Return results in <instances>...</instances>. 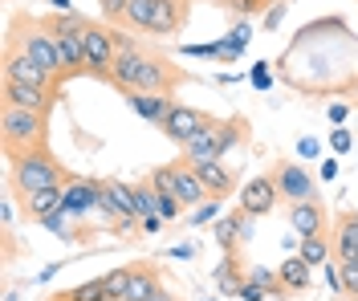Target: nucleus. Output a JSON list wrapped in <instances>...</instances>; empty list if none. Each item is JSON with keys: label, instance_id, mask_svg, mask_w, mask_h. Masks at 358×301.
<instances>
[{"label": "nucleus", "instance_id": "39448f33", "mask_svg": "<svg viewBox=\"0 0 358 301\" xmlns=\"http://www.w3.org/2000/svg\"><path fill=\"white\" fill-rule=\"evenodd\" d=\"M0 73L8 78V82H24V86H41V90H53V94H62L66 90V82L57 78V73H49L45 66H37L24 49H13V45H4V66H0Z\"/></svg>", "mask_w": 358, "mask_h": 301}, {"label": "nucleus", "instance_id": "f704fd0d", "mask_svg": "<svg viewBox=\"0 0 358 301\" xmlns=\"http://www.w3.org/2000/svg\"><path fill=\"white\" fill-rule=\"evenodd\" d=\"M330 142H334V151H338V155L355 147V139H350V131H334V135H330Z\"/></svg>", "mask_w": 358, "mask_h": 301}, {"label": "nucleus", "instance_id": "c9c22d12", "mask_svg": "<svg viewBox=\"0 0 358 301\" xmlns=\"http://www.w3.org/2000/svg\"><path fill=\"white\" fill-rule=\"evenodd\" d=\"M147 301H183V298H179V293H171L167 285H159V289H155V293H151Z\"/></svg>", "mask_w": 358, "mask_h": 301}, {"label": "nucleus", "instance_id": "9d476101", "mask_svg": "<svg viewBox=\"0 0 358 301\" xmlns=\"http://www.w3.org/2000/svg\"><path fill=\"white\" fill-rule=\"evenodd\" d=\"M0 90H4L0 102H8V106H24V110H41V115H53V106H57V98H62V94H53V90L24 86V82H8V78H4Z\"/></svg>", "mask_w": 358, "mask_h": 301}, {"label": "nucleus", "instance_id": "aec40b11", "mask_svg": "<svg viewBox=\"0 0 358 301\" xmlns=\"http://www.w3.org/2000/svg\"><path fill=\"white\" fill-rule=\"evenodd\" d=\"M334 256H338V260H358V216H355V212L338 216V228H334Z\"/></svg>", "mask_w": 358, "mask_h": 301}, {"label": "nucleus", "instance_id": "20e7f679", "mask_svg": "<svg viewBox=\"0 0 358 301\" xmlns=\"http://www.w3.org/2000/svg\"><path fill=\"white\" fill-rule=\"evenodd\" d=\"M82 45H86V78H98V82H110V66L114 53H118V41H114V24H86L82 33Z\"/></svg>", "mask_w": 358, "mask_h": 301}, {"label": "nucleus", "instance_id": "a878e982", "mask_svg": "<svg viewBox=\"0 0 358 301\" xmlns=\"http://www.w3.org/2000/svg\"><path fill=\"white\" fill-rule=\"evenodd\" d=\"M151 184H155L159 196H179V187H176V167L171 163H163V167H155L151 175H147Z\"/></svg>", "mask_w": 358, "mask_h": 301}, {"label": "nucleus", "instance_id": "bb28decb", "mask_svg": "<svg viewBox=\"0 0 358 301\" xmlns=\"http://www.w3.org/2000/svg\"><path fill=\"white\" fill-rule=\"evenodd\" d=\"M273 4H281V0H224V8H232L236 17H257V13H265Z\"/></svg>", "mask_w": 358, "mask_h": 301}, {"label": "nucleus", "instance_id": "f8f14e48", "mask_svg": "<svg viewBox=\"0 0 358 301\" xmlns=\"http://www.w3.org/2000/svg\"><path fill=\"white\" fill-rule=\"evenodd\" d=\"M66 208H69V216H90L94 208H102V179H82V175H69V184H66Z\"/></svg>", "mask_w": 358, "mask_h": 301}, {"label": "nucleus", "instance_id": "4c0bfd02", "mask_svg": "<svg viewBox=\"0 0 358 301\" xmlns=\"http://www.w3.org/2000/svg\"><path fill=\"white\" fill-rule=\"evenodd\" d=\"M297 151H301V155L310 159V155H317V142H313V139H301V147H297Z\"/></svg>", "mask_w": 358, "mask_h": 301}, {"label": "nucleus", "instance_id": "b1692460", "mask_svg": "<svg viewBox=\"0 0 358 301\" xmlns=\"http://www.w3.org/2000/svg\"><path fill=\"white\" fill-rule=\"evenodd\" d=\"M134 212H138V220H143V216H159V191H155L151 179L134 184Z\"/></svg>", "mask_w": 358, "mask_h": 301}, {"label": "nucleus", "instance_id": "4be33fe9", "mask_svg": "<svg viewBox=\"0 0 358 301\" xmlns=\"http://www.w3.org/2000/svg\"><path fill=\"white\" fill-rule=\"evenodd\" d=\"M155 13H159V0H131L122 24H131L138 33H151V29H155Z\"/></svg>", "mask_w": 358, "mask_h": 301}, {"label": "nucleus", "instance_id": "1a4fd4ad", "mask_svg": "<svg viewBox=\"0 0 358 301\" xmlns=\"http://www.w3.org/2000/svg\"><path fill=\"white\" fill-rule=\"evenodd\" d=\"M212 236H216V244L224 249V256H241V244L252 236V216L241 212V208L228 212V216H220V220L212 224Z\"/></svg>", "mask_w": 358, "mask_h": 301}, {"label": "nucleus", "instance_id": "6e6552de", "mask_svg": "<svg viewBox=\"0 0 358 301\" xmlns=\"http://www.w3.org/2000/svg\"><path fill=\"white\" fill-rule=\"evenodd\" d=\"M241 212H248L252 220H261V216H268V212L281 204V191H277V184H273V175H257V179H248L245 187H241Z\"/></svg>", "mask_w": 358, "mask_h": 301}, {"label": "nucleus", "instance_id": "e433bc0d", "mask_svg": "<svg viewBox=\"0 0 358 301\" xmlns=\"http://www.w3.org/2000/svg\"><path fill=\"white\" fill-rule=\"evenodd\" d=\"M163 224H167L163 216H143V232H159Z\"/></svg>", "mask_w": 358, "mask_h": 301}, {"label": "nucleus", "instance_id": "58836bf2", "mask_svg": "<svg viewBox=\"0 0 358 301\" xmlns=\"http://www.w3.org/2000/svg\"><path fill=\"white\" fill-rule=\"evenodd\" d=\"M49 4H53L57 13H73V8H69V0H49Z\"/></svg>", "mask_w": 358, "mask_h": 301}, {"label": "nucleus", "instance_id": "f257e3e1", "mask_svg": "<svg viewBox=\"0 0 358 301\" xmlns=\"http://www.w3.org/2000/svg\"><path fill=\"white\" fill-rule=\"evenodd\" d=\"M37 147H49V115L0 102V151H4V159L13 163L29 151H37Z\"/></svg>", "mask_w": 358, "mask_h": 301}, {"label": "nucleus", "instance_id": "a211bd4d", "mask_svg": "<svg viewBox=\"0 0 358 301\" xmlns=\"http://www.w3.org/2000/svg\"><path fill=\"white\" fill-rule=\"evenodd\" d=\"M310 260H306V256L297 253V256H289V260H281V269H277V281H281V285H285V289H289V298H297V293H306V289H310Z\"/></svg>", "mask_w": 358, "mask_h": 301}, {"label": "nucleus", "instance_id": "ddd939ff", "mask_svg": "<svg viewBox=\"0 0 358 301\" xmlns=\"http://www.w3.org/2000/svg\"><path fill=\"white\" fill-rule=\"evenodd\" d=\"M192 167H196V175L203 179L212 200H224V196L236 191V167H224L220 159H203V163H192Z\"/></svg>", "mask_w": 358, "mask_h": 301}, {"label": "nucleus", "instance_id": "c756f323", "mask_svg": "<svg viewBox=\"0 0 358 301\" xmlns=\"http://www.w3.org/2000/svg\"><path fill=\"white\" fill-rule=\"evenodd\" d=\"M98 4H102V17L110 24L127 21V4H131V0H98Z\"/></svg>", "mask_w": 358, "mask_h": 301}, {"label": "nucleus", "instance_id": "4468645a", "mask_svg": "<svg viewBox=\"0 0 358 301\" xmlns=\"http://www.w3.org/2000/svg\"><path fill=\"white\" fill-rule=\"evenodd\" d=\"M127 98V106H131L134 115L143 118V122H151V126H163V118L171 115V98L167 94H147V90H131V94H122Z\"/></svg>", "mask_w": 358, "mask_h": 301}, {"label": "nucleus", "instance_id": "7ed1b4c3", "mask_svg": "<svg viewBox=\"0 0 358 301\" xmlns=\"http://www.w3.org/2000/svg\"><path fill=\"white\" fill-rule=\"evenodd\" d=\"M248 139V118L245 115H228L216 118L212 126H203L196 139L183 147V159L187 163H203V159H224L228 151H236Z\"/></svg>", "mask_w": 358, "mask_h": 301}, {"label": "nucleus", "instance_id": "2f4dec72", "mask_svg": "<svg viewBox=\"0 0 358 301\" xmlns=\"http://www.w3.org/2000/svg\"><path fill=\"white\" fill-rule=\"evenodd\" d=\"M179 212H183V200L179 196H159V216L163 220H176Z\"/></svg>", "mask_w": 358, "mask_h": 301}, {"label": "nucleus", "instance_id": "5701e85b", "mask_svg": "<svg viewBox=\"0 0 358 301\" xmlns=\"http://www.w3.org/2000/svg\"><path fill=\"white\" fill-rule=\"evenodd\" d=\"M248 273H241V256H224V265L216 269V285H220V293H241V285H245Z\"/></svg>", "mask_w": 358, "mask_h": 301}, {"label": "nucleus", "instance_id": "412c9836", "mask_svg": "<svg viewBox=\"0 0 358 301\" xmlns=\"http://www.w3.org/2000/svg\"><path fill=\"white\" fill-rule=\"evenodd\" d=\"M297 253L306 256L310 265H330V253H334V236H330V232L301 236V249H297Z\"/></svg>", "mask_w": 358, "mask_h": 301}, {"label": "nucleus", "instance_id": "393cba45", "mask_svg": "<svg viewBox=\"0 0 358 301\" xmlns=\"http://www.w3.org/2000/svg\"><path fill=\"white\" fill-rule=\"evenodd\" d=\"M127 281H131V265L110 269V273L102 277V285H106V298H110V301H122V293H127Z\"/></svg>", "mask_w": 358, "mask_h": 301}, {"label": "nucleus", "instance_id": "473e14b6", "mask_svg": "<svg viewBox=\"0 0 358 301\" xmlns=\"http://www.w3.org/2000/svg\"><path fill=\"white\" fill-rule=\"evenodd\" d=\"M236 298H245V301H265V298H273V293H268L265 285H257V281L245 277V285H241V293H236Z\"/></svg>", "mask_w": 358, "mask_h": 301}, {"label": "nucleus", "instance_id": "72a5a7b5", "mask_svg": "<svg viewBox=\"0 0 358 301\" xmlns=\"http://www.w3.org/2000/svg\"><path fill=\"white\" fill-rule=\"evenodd\" d=\"M285 8H289V0H281V4H273L265 13V29H277L281 24V17H285Z\"/></svg>", "mask_w": 358, "mask_h": 301}, {"label": "nucleus", "instance_id": "2eb2a0df", "mask_svg": "<svg viewBox=\"0 0 358 301\" xmlns=\"http://www.w3.org/2000/svg\"><path fill=\"white\" fill-rule=\"evenodd\" d=\"M171 167H176V187H179L183 208H200V204H208V200H212V196H208V187H203V179L196 175V167L183 159V155H179Z\"/></svg>", "mask_w": 358, "mask_h": 301}, {"label": "nucleus", "instance_id": "9b49d317", "mask_svg": "<svg viewBox=\"0 0 358 301\" xmlns=\"http://www.w3.org/2000/svg\"><path fill=\"white\" fill-rule=\"evenodd\" d=\"M289 228L297 236H317V232H330V212L322 200H301L289 204Z\"/></svg>", "mask_w": 358, "mask_h": 301}, {"label": "nucleus", "instance_id": "79ce46f5", "mask_svg": "<svg viewBox=\"0 0 358 301\" xmlns=\"http://www.w3.org/2000/svg\"><path fill=\"white\" fill-rule=\"evenodd\" d=\"M355 216H358V212H355Z\"/></svg>", "mask_w": 358, "mask_h": 301}, {"label": "nucleus", "instance_id": "0eeeda50", "mask_svg": "<svg viewBox=\"0 0 358 301\" xmlns=\"http://www.w3.org/2000/svg\"><path fill=\"white\" fill-rule=\"evenodd\" d=\"M268 175H273V184H277V191H281V200H285V204L317 200V179H313L301 163H289V159H285V163H277Z\"/></svg>", "mask_w": 358, "mask_h": 301}, {"label": "nucleus", "instance_id": "f3484780", "mask_svg": "<svg viewBox=\"0 0 358 301\" xmlns=\"http://www.w3.org/2000/svg\"><path fill=\"white\" fill-rule=\"evenodd\" d=\"M187 13H192V0H159L155 13V37H176L179 29L187 24Z\"/></svg>", "mask_w": 358, "mask_h": 301}, {"label": "nucleus", "instance_id": "423d86ee", "mask_svg": "<svg viewBox=\"0 0 358 301\" xmlns=\"http://www.w3.org/2000/svg\"><path fill=\"white\" fill-rule=\"evenodd\" d=\"M212 122H216V115H208V110H196V106H183V102H176V106H171V115L163 118V126H159V131L176 142V147H187V142L196 139L203 126H212Z\"/></svg>", "mask_w": 358, "mask_h": 301}, {"label": "nucleus", "instance_id": "a19ab883", "mask_svg": "<svg viewBox=\"0 0 358 301\" xmlns=\"http://www.w3.org/2000/svg\"><path fill=\"white\" fill-rule=\"evenodd\" d=\"M216 4H224V0H216Z\"/></svg>", "mask_w": 358, "mask_h": 301}, {"label": "nucleus", "instance_id": "6ab92c4d", "mask_svg": "<svg viewBox=\"0 0 358 301\" xmlns=\"http://www.w3.org/2000/svg\"><path fill=\"white\" fill-rule=\"evenodd\" d=\"M159 285H163V281H159L155 265H131V281H127V293H122V301H147Z\"/></svg>", "mask_w": 358, "mask_h": 301}, {"label": "nucleus", "instance_id": "c85d7f7f", "mask_svg": "<svg viewBox=\"0 0 358 301\" xmlns=\"http://www.w3.org/2000/svg\"><path fill=\"white\" fill-rule=\"evenodd\" d=\"M69 298H73V301H110V298H106L102 277H94V281H86V285H78V289H69Z\"/></svg>", "mask_w": 358, "mask_h": 301}, {"label": "nucleus", "instance_id": "dca6fc26", "mask_svg": "<svg viewBox=\"0 0 358 301\" xmlns=\"http://www.w3.org/2000/svg\"><path fill=\"white\" fill-rule=\"evenodd\" d=\"M17 204H21L24 220H45L49 212L66 208V184H62V187H45V191H33V196H21Z\"/></svg>", "mask_w": 358, "mask_h": 301}, {"label": "nucleus", "instance_id": "ea45409f", "mask_svg": "<svg viewBox=\"0 0 358 301\" xmlns=\"http://www.w3.org/2000/svg\"><path fill=\"white\" fill-rule=\"evenodd\" d=\"M49 301H73V298H69V293H53Z\"/></svg>", "mask_w": 358, "mask_h": 301}, {"label": "nucleus", "instance_id": "f03ea898", "mask_svg": "<svg viewBox=\"0 0 358 301\" xmlns=\"http://www.w3.org/2000/svg\"><path fill=\"white\" fill-rule=\"evenodd\" d=\"M69 175L62 167V159L49 151V147H37V151H29L21 159L8 163V191L21 200V196H33V191H45V187H62L69 184Z\"/></svg>", "mask_w": 358, "mask_h": 301}, {"label": "nucleus", "instance_id": "cd10ccee", "mask_svg": "<svg viewBox=\"0 0 358 301\" xmlns=\"http://www.w3.org/2000/svg\"><path fill=\"white\" fill-rule=\"evenodd\" d=\"M338 281L346 298H358V260H338Z\"/></svg>", "mask_w": 358, "mask_h": 301}, {"label": "nucleus", "instance_id": "7c9ffc66", "mask_svg": "<svg viewBox=\"0 0 358 301\" xmlns=\"http://www.w3.org/2000/svg\"><path fill=\"white\" fill-rule=\"evenodd\" d=\"M216 204H220V200H208V204H200V208H192L187 224L196 228V224H208V220H216Z\"/></svg>", "mask_w": 358, "mask_h": 301}]
</instances>
